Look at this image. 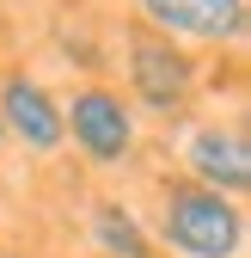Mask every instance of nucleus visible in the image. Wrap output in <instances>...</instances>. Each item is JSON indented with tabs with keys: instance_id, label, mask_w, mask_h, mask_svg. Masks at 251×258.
Returning a JSON list of instances; mask_svg holds the SVG:
<instances>
[{
	"instance_id": "nucleus-3",
	"label": "nucleus",
	"mask_w": 251,
	"mask_h": 258,
	"mask_svg": "<svg viewBox=\"0 0 251 258\" xmlns=\"http://www.w3.org/2000/svg\"><path fill=\"white\" fill-rule=\"evenodd\" d=\"M61 142H74L92 166H129L135 160V105L116 86H80L61 105Z\"/></svg>"
},
{
	"instance_id": "nucleus-2",
	"label": "nucleus",
	"mask_w": 251,
	"mask_h": 258,
	"mask_svg": "<svg viewBox=\"0 0 251 258\" xmlns=\"http://www.w3.org/2000/svg\"><path fill=\"white\" fill-rule=\"evenodd\" d=\"M122 49H129V105L153 111V117H178L184 105H190L196 92V55L184 49L178 37H166V31L153 25H129V37H122Z\"/></svg>"
},
{
	"instance_id": "nucleus-7",
	"label": "nucleus",
	"mask_w": 251,
	"mask_h": 258,
	"mask_svg": "<svg viewBox=\"0 0 251 258\" xmlns=\"http://www.w3.org/2000/svg\"><path fill=\"white\" fill-rule=\"evenodd\" d=\"M92 246H98L104 258H160L153 240H147V228L116 197H98V203H92Z\"/></svg>"
},
{
	"instance_id": "nucleus-5",
	"label": "nucleus",
	"mask_w": 251,
	"mask_h": 258,
	"mask_svg": "<svg viewBox=\"0 0 251 258\" xmlns=\"http://www.w3.org/2000/svg\"><path fill=\"white\" fill-rule=\"evenodd\" d=\"M184 166H190V178L208 184V190H227V197H245L251 190V148L227 123H202L196 136L184 142Z\"/></svg>"
},
{
	"instance_id": "nucleus-1",
	"label": "nucleus",
	"mask_w": 251,
	"mask_h": 258,
	"mask_svg": "<svg viewBox=\"0 0 251 258\" xmlns=\"http://www.w3.org/2000/svg\"><path fill=\"white\" fill-rule=\"evenodd\" d=\"M160 240L178 258H239L245 252V209L227 190L196 178H172L160 190Z\"/></svg>"
},
{
	"instance_id": "nucleus-4",
	"label": "nucleus",
	"mask_w": 251,
	"mask_h": 258,
	"mask_svg": "<svg viewBox=\"0 0 251 258\" xmlns=\"http://www.w3.org/2000/svg\"><path fill=\"white\" fill-rule=\"evenodd\" d=\"M141 25L166 31L178 43H239L245 37V0H135Z\"/></svg>"
},
{
	"instance_id": "nucleus-6",
	"label": "nucleus",
	"mask_w": 251,
	"mask_h": 258,
	"mask_svg": "<svg viewBox=\"0 0 251 258\" xmlns=\"http://www.w3.org/2000/svg\"><path fill=\"white\" fill-rule=\"evenodd\" d=\"M0 117H7V129L31 154H55L61 148V105L31 74H7L0 80Z\"/></svg>"
}]
</instances>
